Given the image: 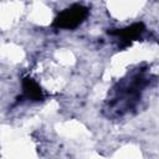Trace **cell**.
Wrapping results in <instances>:
<instances>
[{
    "label": "cell",
    "instance_id": "6da1fadb",
    "mask_svg": "<svg viewBox=\"0 0 159 159\" xmlns=\"http://www.w3.org/2000/svg\"><path fill=\"white\" fill-rule=\"evenodd\" d=\"M87 14L88 10L84 6L75 4L60 12L55 19V26L60 29H75L87 17Z\"/></svg>",
    "mask_w": 159,
    "mask_h": 159
}]
</instances>
